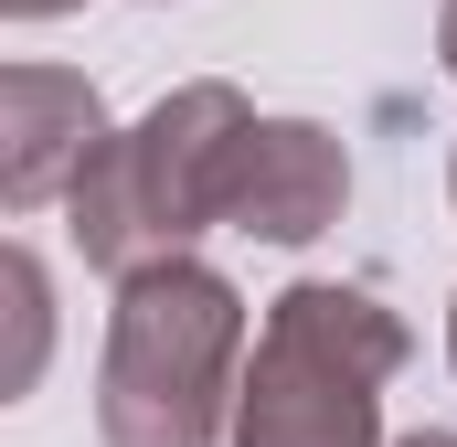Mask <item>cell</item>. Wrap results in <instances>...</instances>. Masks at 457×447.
<instances>
[{"label":"cell","mask_w":457,"mask_h":447,"mask_svg":"<svg viewBox=\"0 0 457 447\" xmlns=\"http://www.w3.org/2000/svg\"><path fill=\"white\" fill-rule=\"evenodd\" d=\"M447 362H457V299H447Z\"/></svg>","instance_id":"cell-10"},{"label":"cell","mask_w":457,"mask_h":447,"mask_svg":"<svg viewBox=\"0 0 457 447\" xmlns=\"http://www.w3.org/2000/svg\"><path fill=\"white\" fill-rule=\"evenodd\" d=\"M341 203H351V149L320 117H255V128H245L234 181H224V224L234 234L309 245V234L341 224Z\"/></svg>","instance_id":"cell-4"},{"label":"cell","mask_w":457,"mask_h":447,"mask_svg":"<svg viewBox=\"0 0 457 447\" xmlns=\"http://www.w3.org/2000/svg\"><path fill=\"white\" fill-rule=\"evenodd\" d=\"M394 447H457V426H415V437H394Z\"/></svg>","instance_id":"cell-9"},{"label":"cell","mask_w":457,"mask_h":447,"mask_svg":"<svg viewBox=\"0 0 457 447\" xmlns=\"http://www.w3.org/2000/svg\"><path fill=\"white\" fill-rule=\"evenodd\" d=\"M0 277H11V320H21V351H11V373H0V384H11V394H21V384H32V373H43V331H54V320H43V266H32V256H21V245H11V256H0Z\"/></svg>","instance_id":"cell-6"},{"label":"cell","mask_w":457,"mask_h":447,"mask_svg":"<svg viewBox=\"0 0 457 447\" xmlns=\"http://www.w3.org/2000/svg\"><path fill=\"white\" fill-rule=\"evenodd\" d=\"M415 331L341 277H298L266 299V331L234 384V447H383V384Z\"/></svg>","instance_id":"cell-2"},{"label":"cell","mask_w":457,"mask_h":447,"mask_svg":"<svg viewBox=\"0 0 457 447\" xmlns=\"http://www.w3.org/2000/svg\"><path fill=\"white\" fill-rule=\"evenodd\" d=\"M436 54H447V75H457V0L436 11Z\"/></svg>","instance_id":"cell-8"},{"label":"cell","mask_w":457,"mask_h":447,"mask_svg":"<svg viewBox=\"0 0 457 447\" xmlns=\"http://www.w3.org/2000/svg\"><path fill=\"white\" fill-rule=\"evenodd\" d=\"M447 203H457V160H447Z\"/></svg>","instance_id":"cell-11"},{"label":"cell","mask_w":457,"mask_h":447,"mask_svg":"<svg viewBox=\"0 0 457 447\" xmlns=\"http://www.w3.org/2000/svg\"><path fill=\"white\" fill-rule=\"evenodd\" d=\"M245 128H255V107L234 97L224 75L170 86L138 128H117L107 149L86 160V181L64 192L86 266L138 277V266H160V256H192V234L224 224V181H234Z\"/></svg>","instance_id":"cell-3"},{"label":"cell","mask_w":457,"mask_h":447,"mask_svg":"<svg viewBox=\"0 0 457 447\" xmlns=\"http://www.w3.org/2000/svg\"><path fill=\"white\" fill-rule=\"evenodd\" d=\"M11 21H54V11H75V0H0Z\"/></svg>","instance_id":"cell-7"},{"label":"cell","mask_w":457,"mask_h":447,"mask_svg":"<svg viewBox=\"0 0 457 447\" xmlns=\"http://www.w3.org/2000/svg\"><path fill=\"white\" fill-rule=\"evenodd\" d=\"M107 97L64 64H11L0 75V203L11 214H43L86 181V160L107 149Z\"/></svg>","instance_id":"cell-5"},{"label":"cell","mask_w":457,"mask_h":447,"mask_svg":"<svg viewBox=\"0 0 457 447\" xmlns=\"http://www.w3.org/2000/svg\"><path fill=\"white\" fill-rule=\"evenodd\" d=\"M245 384V299L203 256H160L117 277L96 351V426L107 447H224Z\"/></svg>","instance_id":"cell-1"}]
</instances>
